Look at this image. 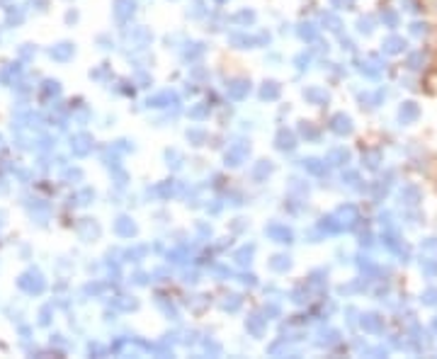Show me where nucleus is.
Listing matches in <instances>:
<instances>
[{
    "instance_id": "1",
    "label": "nucleus",
    "mask_w": 437,
    "mask_h": 359,
    "mask_svg": "<svg viewBox=\"0 0 437 359\" xmlns=\"http://www.w3.org/2000/svg\"><path fill=\"white\" fill-rule=\"evenodd\" d=\"M418 117V107L413 104V102H406L403 107H401V121H413Z\"/></svg>"
},
{
    "instance_id": "2",
    "label": "nucleus",
    "mask_w": 437,
    "mask_h": 359,
    "mask_svg": "<svg viewBox=\"0 0 437 359\" xmlns=\"http://www.w3.org/2000/svg\"><path fill=\"white\" fill-rule=\"evenodd\" d=\"M401 44H403L401 39H389V41H386V46H389V51H393V54H396V51H401Z\"/></svg>"
},
{
    "instance_id": "3",
    "label": "nucleus",
    "mask_w": 437,
    "mask_h": 359,
    "mask_svg": "<svg viewBox=\"0 0 437 359\" xmlns=\"http://www.w3.org/2000/svg\"><path fill=\"white\" fill-rule=\"evenodd\" d=\"M425 304H437V289H432V291H425Z\"/></svg>"
},
{
    "instance_id": "4",
    "label": "nucleus",
    "mask_w": 437,
    "mask_h": 359,
    "mask_svg": "<svg viewBox=\"0 0 437 359\" xmlns=\"http://www.w3.org/2000/svg\"><path fill=\"white\" fill-rule=\"evenodd\" d=\"M435 328H437V321H435Z\"/></svg>"
}]
</instances>
